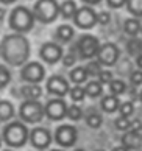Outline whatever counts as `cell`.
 <instances>
[{
    "label": "cell",
    "instance_id": "6da1fadb",
    "mask_svg": "<svg viewBox=\"0 0 142 151\" xmlns=\"http://www.w3.org/2000/svg\"><path fill=\"white\" fill-rule=\"evenodd\" d=\"M30 42L24 35L13 33L7 35L0 44V56L7 64L13 67L25 65L28 58H30Z\"/></svg>",
    "mask_w": 142,
    "mask_h": 151
},
{
    "label": "cell",
    "instance_id": "7a4b0ae2",
    "mask_svg": "<svg viewBox=\"0 0 142 151\" xmlns=\"http://www.w3.org/2000/svg\"><path fill=\"white\" fill-rule=\"evenodd\" d=\"M30 139V129L27 125L20 120L9 122L3 126L2 131V140L5 145H8L9 148H22L25 147V143Z\"/></svg>",
    "mask_w": 142,
    "mask_h": 151
},
{
    "label": "cell",
    "instance_id": "3957f363",
    "mask_svg": "<svg viewBox=\"0 0 142 151\" xmlns=\"http://www.w3.org/2000/svg\"><path fill=\"white\" fill-rule=\"evenodd\" d=\"M9 28L14 30L16 33H27L33 28L35 25V16L33 11H30L25 6H16L9 14Z\"/></svg>",
    "mask_w": 142,
    "mask_h": 151
},
{
    "label": "cell",
    "instance_id": "277c9868",
    "mask_svg": "<svg viewBox=\"0 0 142 151\" xmlns=\"http://www.w3.org/2000/svg\"><path fill=\"white\" fill-rule=\"evenodd\" d=\"M19 117L24 123L38 125L45 117V108L39 100H24L19 106Z\"/></svg>",
    "mask_w": 142,
    "mask_h": 151
},
{
    "label": "cell",
    "instance_id": "5b68a950",
    "mask_svg": "<svg viewBox=\"0 0 142 151\" xmlns=\"http://www.w3.org/2000/svg\"><path fill=\"white\" fill-rule=\"evenodd\" d=\"M59 5L56 0H38L33 6V16L42 24H52L58 19Z\"/></svg>",
    "mask_w": 142,
    "mask_h": 151
},
{
    "label": "cell",
    "instance_id": "8992f818",
    "mask_svg": "<svg viewBox=\"0 0 142 151\" xmlns=\"http://www.w3.org/2000/svg\"><path fill=\"white\" fill-rule=\"evenodd\" d=\"M53 137L61 148H72L78 140V129L73 125H59L55 129Z\"/></svg>",
    "mask_w": 142,
    "mask_h": 151
},
{
    "label": "cell",
    "instance_id": "52a82bcc",
    "mask_svg": "<svg viewBox=\"0 0 142 151\" xmlns=\"http://www.w3.org/2000/svg\"><path fill=\"white\" fill-rule=\"evenodd\" d=\"M20 78L28 84H39L45 78V69L38 61H30L20 69Z\"/></svg>",
    "mask_w": 142,
    "mask_h": 151
},
{
    "label": "cell",
    "instance_id": "ba28073f",
    "mask_svg": "<svg viewBox=\"0 0 142 151\" xmlns=\"http://www.w3.org/2000/svg\"><path fill=\"white\" fill-rule=\"evenodd\" d=\"M77 50H78V55L83 59L94 58V56H97V53L100 50V42L92 35H83L77 42Z\"/></svg>",
    "mask_w": 142,
    "mask_h": 151
},
{
    "label": "cell",
    "instance_id": "9c48e42d",
    "mask_svg": "<svg viewBox=\"0 0 142 151\" xmlns=\"http://www.w3.org/2000/svg\"><path fill=\"white\" fill-rule=\"evenodd\" d=\"M52 132H50L47 128H42V126H36L30 131V143L35 150H39V151H44L50 147L52 143Z\"/></svg>",
    "mask_w": 142,
    "mask_h": 151
},
{
    "label": "cell",
    "instance_id": "30bf717a",
    "mask_svg": "<svg viewBox=\"0 0 142 151\" xmlns=\"http://www.w3.org/2000/svg\"><path fill=\"white\" fill-rule=\"evenodd\" d=\"M45 89L50 95H55V98H64L70 92L69 81L61 75H52L45 83Z\"/></svg>",
    "mask_w": 142,
    "mask_h": 151
},
{
    "label": "cell",
    "instance_id": "8fae6325",
    "mask_svg": "<svg viewBox=\"0 0 142 151\" xmlns=\"http://www.w3.org/2000/svg\"><path fill=\"white\" fill-rule=\"evenodd\" d=\"M45 117L52 122H59L67 114V103L62 98H52L44 104Z\"/></svg>",
    "mask_w": 142,
    "mask_h": 151
},
{
    "label": "cell",
    "instance_id": "7c38bea8",
    "mask_svg": "<svg viewBox=\"0 0 142 151\" xmlns=\"http://www.w3.org/2000/svg\"><path fill=\"white\" fill-rule=\"evenodd\" d=\"M73 22L77 27H80L83 30H89L97 24V13L91 6H81L73 16Z\"/></svg>",
    "mask_w": 142,
    "mask_h": 151
},
{
    "label": "cell",
    "instance_id": "4fadbf2b",
    "mask_svg": "<svg viewBox=\"0 0 142 151\" xmlns=\"http://www.w3.org/2000/svg\"><path fill=\"white\" fill-rule=\"evenodd\" d=\"M119 55H120V52H119V47L116 45V44L106 42V44H103V45H100L97 58H99V63L101 65H108V67H109V65H114L117 63Z\"/></svg>",
    "mask_w": 142,
    "mask_h": 151
},
{
    "label": "cell",
    "instance_id": "5bb4252c",
    "mask_svg": "<svg viewBox=\"0 0 142 151\" xmlns=\"http://www.w3.org/2000/svg\"><path fill=\"white\" fill-rule=\"evenodd\" d=\"M39 56L47 64H56L64 55H62V48L56 42H45L39 48Z\"/></svg>",
    "mask_w": 142,
    "mask_h": 151
},
{
    "label": "cell",
    "instance_id": "9a60e30c",
    "mask_svg": "<svg viewBox=\"0 0 142 151\" xmlns=\"http://www.w3.org/2000/svg\"><path fill=\"white\" fill-rule=\"evenodd\" d=\"M122 147L127 150H141L142 148V136L133 131H127L122 136Z\"/></svg>",
    "mask_w": 142,
    "mask_h": 151
},
{
    "label": "cell",
    "instance_id": "2e32d148",
    "mask_svg": "<svg viewBox=\"0 0 142 151\" xmlns=\"http://www.w3.org/2000/svg\"><path fill=\"white\" fill-rule=\"evenodd\" d=\"M100 108L106 114H114L116 111H119V108H120V100H119V97H114V95H111V93L105 95L100 101Z\"/></svg>",
    "mask_w": 142,
    "mask_h": 151
},
{
    "label": "cell",
    "instance_id": "e0dca14e",
    "mask_svg": "<svg viewBox=\"0 0 142 151\" xmlns=\"http://www.w3.org/2000/svg\"><path fill=\"white\" fill-rule=\"evenodd\" d=\"M20 95L25 100H39L42 97V87L39 84H27L20 89Z\"/></svg>",
    "mask_w": 142,
    "mask_h": 151
},
{
    "label": "cell",
    "instance_id": "ac0fdd59",
    "mask_svg": "<svg viewBox=\"0 0 142 151\" xmlns=\"http://www.w3.org/2000/svg\"><path fill=\"white\" fill-rule=\"evenodd\" d=\"M16 109L9 100H0V122H9L14 117Z\"/></svg>",
    "mask_w": 142,
    "mask_h": 151
},
{
    "label": "cell",
    "instance_id": "d6986e66",
    "mask_svg": "<svg viewBox=\"0 0 142 151\" xmlns=\"http://www.w3.org/2000/svg\"><path fill=\"white\" fill-rule=\"evenodd\" d=\"M73 35H75V31L70 25H59L55 31V39L59 42H69Z\"/></svg>",
    "mask_w": 142,
    "mask_h": 151
},
{
    "label": "cell",
    "instance_id": "ffe728a7",
    "mask_svg": "<svg viewBox=\"0 0 142 151\" xmlns=\"http://www.w3.org/2000/svg\"><path fill=\"white\" fill-rule=\"evenodd\" d=\"M77 11H78V8H77V3L73 0H64L59 5V14L64 19H73Z\"/></svg>",
    "mask_w": 142,
    "mask_h": 151
},
{
    "label": "cell",
    "instance_id": "44dd1931",
    "mask_svg": "<svg viewBox=\"0 0 142 151\" xmlns=\"http://www.w3.org/2000/svg\"><path fill=\"white\" fill-rule=\"evenodd\" d=\"M69 78L72 83H75V86H81L83 83H86L88 80V72H86V67H75L70 73Z\"/></svg>",
    "mask_w": 142,
    "mask_h": 151
},
{
    "label": "cell",
    "instance_id": "7402d4cb",
    "mask_svg": "<svg viewBox=\"0 0 142 151\" xmlns=\"http://www.w3.org/2000/svg\"><path fill=\"white\" fill-rule=\"evenodd\" d=\"M84 91H86V95H88V97H91V98H97V97H100V95H101V92H103V86H101L99 81L92 80V81H89L88 84H86Z\"/></svg>",
    "mask_w": 142,
    "mask_h": 151
},
{
    "label": "cell",
    "instance_id": "603a6c76",
    "mask_svg": "<svg viewBox=\"0 0 142 151\" xmlns=\"http://www.w3.org/2000/svg\"><path fill=\"white\" fill-rule=\"evenodd\" d=\"M86 125L89 128H92V129H99L103 125V117H101V114L95 112V111H91L86 115Z\"/></svg>",
    "mask_w": 142,
    "mask_h": 151
},
{
    "label": "cell",
    "instance_id": "cb8c5ba5",
    "mask_svg": "<svg viewBox=\"0 0 142 151\" xmlns=\"http://www.w3.org/2000/svg\"><path fill=\"white\" fill-rule=\"evenodd\" d=\"M125 33H127L128 36L131 37H136L138 36V33L141 31V24L138 19H128L127 22H125V27H123Z\"/></svg>",
    "mask_w": 142,
    "mask_h": 151
},
{
    "label": "cell",
    "instance_id": "d4e9b609",
    "mask_svg": "<svg viewBox=\"0 0 142 151\" xmlns=\"http://www.w3.org/2000/svg\"><path fill=\"white\" fill-rule=\"evenodd\" d=\"M127 52H128V55H131V56H139V55H142V41L133 37L131 41L127 44Z\"/></svg>",
    "mask_w": 142,
    "mask_h": 151
},
{
    "label": "cell",
    "instance_id": "484cf974",
    "mask_svg": "<svg viewBox=\"0 0 142 151\" xmlns=\"http://www.w3.org/2000/svg\"><path fill=\"white\" fill-rule=\"evenodd\" d=\"M69 97L73 103H81L83 100L86 98V91H84V87H81V86H73V87H70Z\"/></svg>",
    "mask_w": 142,
    "mask_h": 151
},
{
    "label": "cell",
    "instance_id": "4316f807",
    "mask_svg": "<svg viewBox=\"0 0 142 151\" xmlns=\"http://www.w3.org/2000/svg\"><path fill=\"white\" fill-rule=\"evenodd\" d=\"M66 117L69 120H72V122H78V120L83 119V109L78 104H70V106H67Z\"/></svg>",
    "mask_w": 142,
    "mask_h": 151
},
{
    "label": "cell",
    "instance_id": "83f0119b",
    "mask_svg": "<svg viewBox=\"0 0 142 151\" xmlns=\"http://www.w3.org/2000/svg\"><path fill=\"white\" fill-rule=\"evenodd\" d=\"M127 9L130 14L136 16V17H141L142 16V0H127Z\"/></svg>",
    "mask_w": 142,
    "mask_h": 151
},
{
    "label": "cell",
    "instance_id": "f1b7e54d",
    "mask_svg": "<svg viewBox=\"0 0 142 151\" xmlns=\"http://www.w3.org/2000/svg\"><path fill=\"white\" fill-rule=\"evenodd\" d=\"M125 91H127V84L122 80H112L109 83V92L114 97H119V95L125 93Z\"/></svg>",
    "mask_w": 142,
    "mask_h": 151
},
{
    "label": "cell",
    "instance_id": "f546056e",
    "mask_svg": "<svg viewBox=\"0 0 142 151\" xmlns=\"http://www.w3.org/2000/svg\"><path fill=\"white\" fill-rule=\"evenodd\" d=\"M119 112H120V117H127V119H130V117L134 114V104H133V101H123V103H120Z\"/></svg>",
    "mask_w": 142,
    "mask_h": 151
},
{
    "label": "cell",
    "instance_id": "4dcf8cb0",
    "mask_svg": "<svg viewBox=\"0 0 142 151\" xmlns=\"http://www.w3.org/2000/svg\"><path fill=\"white\" fill-rule=\"evenodd\" d=\"M130 125H131V120L127 119V117H117L114 120V126L117 131L127 132V131H130Z\"/></svg>",
    "mask_w": 142,
    "mask_h": 151
},
{
    "label": "cell",
    "instance_id": "1f68e13d",
    "mask_svg": "<svg viewBox=\"0 0 142 151\" xmlns=\"http://www.w3.org/2000/svg\"><path fill=\"white\" fill-rule=\"evenodd\" d=\"M11 81V73L5 65H0V89L7 87Z\"/></svg>",
    "mask_w": 142,
    "mask_h": 151
},
{
    "label": "cell",
    "instance_id": "d6a6232c",
    "mask_svg": "<svg viewBox=\"0 0 142 151\" xmlns=\"http://www.w3.org/2000/svg\"><path fill=\"white\" fill-rule=\"evenodd\" d=\"M101 64L99 61H92L86 65V72H88V76H99L100 72H101Z\"/></svg>",
    "mask_w": 142,
    "mask_h": 151
},
{
    "label": "cell",
    "instance_id": "836d02e7",
    "mask_svg": "<svg viewBox=\"0 0 142 151\" xmlns=\"http://www.w3.org/2000/svg\"><path fill=\"white\" fill-rule=\"evenodd\" d=\"M112 81V73L109 70H101L100 75H99V83L101 86L103 84H109V83Z\"/></svg>",
    "mask_w": 142,
    "mask_h": 151
},
{
    "label": "cell",
    "instance_id": "e575fe53",
    "mask_svg": "<svg viewBox=\"0 0 142 151\" xmlns=\"http://www.w3.org/2000/svg\"><path fill=\"white\" fill-rule=\"evenodd\" d=\"M130 81L133 86H142V70H136L130 75Z\"/></svg>",
    "mask_w": 142,
    "mask_h": 151
},
{
    "label": "cell",
    "instance_id": "d590c367",
    "mask_svg": "<svg viewBox=\"0 0 142 151\" xmlns=\"http://www.w3.org/2000/svg\"><path fill=\"white\" fill-rule=\"evenodd\" d=\"M130 131H133V132H138L142 136V122L139 119H134L131 120V125H130Z\"/></svg>",
    "mask_w": 142,
    "mask_h": 151
},
{
    "label": "cell",
    "instance_id": "8d00e7d4",
    "mask_svg": "<svg viewBox=\"0 0 142 151\" xmlns=\"http://www.w3.org/2000/svg\"><path fill=\"white\" fill-rule=\"evenodd\" d=\"M109 13H106V11H101V13L97 14V22L101 25H106V24H109Z\"/></svg>",
    "mask_w": 142,
    "mask_h": 151
},
{
    "label": "cell",
    "instance_id": "74e56055",
    "mask_svg": "<svg viewBox=\"0 0 142 151\" xmlns=\"http://www.w3.org/2000/svg\"><path fill=\"white\" fill-rule=\"evenodd\" d=\"M62 64H64V67H72L75 64V56H73L72 53L64 55V56H62Z\"/></svg>",
    "mask_w": 142,
    "mask_h": 151
},
{
    "label": "cell",
    "instance_id": "f35d334b",
    "mask_svg": "<svg viewBox=\"0 0 142 151\" xmlns=\"http://www.w3.org/2000/svg\"><path fill=\"white\" fill-rule=\"evenodd\" d=\"M108 2V5H109L111 8H122L125 3H127V0H106Z\"/></svg>",
    "mask_w": 142,
    "mask_h": 151
},
{
    "label": "cell",
    "instance_id": "ab89813d",
    "mask_svg": "<svg viewBox=\"0 0 142 151\" xmlns=\"http://www.w3.org/2000/svg\"><path fill=\"white\" fill-rule=\"evenodd\" d=\"M136 64H138L139 70H142V55H139V56L136 58Z\"/></svg>",
    "mask_w": 142,
    "mask_h": 151
},
{
    "label": "cell",
    "instance_id": "60d3db41",
    "mask_svg": "<svg viewBox=\"0 0 142 151\" xmlns=\"http://www.w3.org/2000/svg\"><path fill=\"white\" fill-rule=\"evenodd\" d=\"M5 14H7V9L0 6V22H2V20L5 19Z\"/></svg>",
    "mask_w": 142,
    "mask_h": 151
},
{
    "label": "cell",
    "instance_id": "b9f144b4",
    "mask_svg": "<svg viewBox=\"0 0 142 151\" xmlns=\"http://www.w3.org/2000/svg\"><path fill=\"white\" fill-rule=\"evenodd\" d=\"M81 2L88 3V5H95V3H100L101 0H81Z\"/></svg>",
    "mask_w": 142,
    "mask_h": 151
},
{
    "label": "cell",
    "instance_id": "7bdbcfd3",
    "mask_svg": "<svg viewBox=\"0 0 142 151\" xmlns=\"http://www.w3.org/2000/svg\"><path fill=\"white\" fill-rule=\"evenodd\" d=\"M112 151H130V150H127L125 147H122V145H120V147H114V148H112Z\"/></svg>",
    "mask_w": 142,
    "mask_h": 151
},
{
    "label": "cell",
    "instance_id": "ee69618b",
    "mask_svg": "<svg viewBox=\"0 0 142 151\" xmlns=\"http://www.w3.org/2000/svg\"><path fill=\"white\" fill-rule=\"evenodd\" d=\"M16 0H0V3H5V5H9V3H14Z\"/></svg>",
    "mask_w": 142,
    "mask_h": 151
},
{
    "label": "cell",
    "instance_id": "f6af8a7d",
    "mask_svg": "<svg viewBox=\"0 0 142 151\" xmlns=\"http://www.w3.org/2000/svg\"><path fill=\"white\" fill-rule=\"evenodd\" d=\"M73 151H86V150H83V148H77V150H73Z\"/></svg>",
    "mask_w": 142,
    "mask_h": 151
},
{
    "label": "cell",
    "instance_id": "bcb514c9",
    "mask_svg": "<svg viewBox=\"0 0 142 151\" xmlns=\"http://www.w3.org/2000/svg\"><path fill=\"white\" fill-rule=\"evenodd\" d=\"M139 100H141V101H142V91H141V93H139Z\"/></svg>",
    "mask_w": 142,
    "mask_h": 151
},
{
    "label": "cell",
    "instance_id": "7dc6e473",
    "mask_svg": "<svg viewBox=\"0 0 142 151\" xmlns=\"http://www.w3.org/2000/svg\"><path fill=\"white\" fill-rule=\"evenodd\" d=\"M49 151H64V150H49Z\"/></svg>",
    "mask_w": 142,
    "mask_h": 151
},
{
    "label": "cell",
    "instance_id": "c3c4849f",
    "mask_svg": "<svg viewBox=\"0 0 142 151\" xmlns=\"http://www.w3.org/2000/svg\"><path fill=\"white\" fill-rule=\"evenodd\" d=\"M2 142H3V140H2V136H0V147H2Z\"/></svg>",
    "mask_w": 142,
    "mask_h": 151
},
{
    "label": "cell",
    "instance_id": "681fc988",
    "mask_svg": "<svg viewBox=\"0 0 142 151\" xmlns=\"http://www.w3.org/2000/svg\"><path fill=\"white\" fill-rule=\"evenodd\" d=\"M3 151H14V150H3Z\"/></svg>",
    "mask_w": 142,
    "mask_h": 151
},
{
    "label": "cell",
    "instance_id": "f907efd6",
    "mask_svg": "<svg viewBox=\"0 0 142 151\" xmlns=\"http://www.w3.org/2000/svg\"><path fill=\"white\" fill-rule=\"evenodd\" d=\"M95 151H105V150H95Z\"/></svg>",
    "mask_w": 142,
    "mask_h": 151
},
{
    "label": "cell",
    "instance_id": "816d5d0a",
    "mask_svg": "<svg viewBox=\"0 0 142 151\" xmlns=\"http://www.w3.org/2000/svg\"><path fill=\"white\" fill-rule=\"evenodd\" d=\"M141 31H142V27H141Z\"/></svg>",
    "mask_w": 142,
    "mask_h": 151
}]
</instances>
